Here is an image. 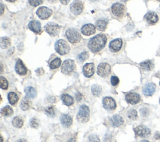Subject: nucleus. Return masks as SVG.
Returning a JSON list of instances; mask_svg holds the SVG:
<instances>
[{
    "label": "nucleus",
    "mask_w": 160,
    "mask_h": 142,
    "mask_svg": "<svg viewBox=\"0 0 160 142\" xmlns=\"http://www.w3.org/2000/svg\"><path fill=\"white\" fill-rule=\"evenodd\" d=\"M122 45H123V41L121 39H117L109 43V50L113 52H117L121 48Z\"/></svg>",
    "instance_id": "14"
},
{
    "label": "nucleus",
    "mask_w": 160,
    "mask_h": 142,
    "mask_svg": "<svg viewBox=\"0 0 160 142\" xmlns=\"http://www.w3.org/2000/svg\"><path fill=\"white\" fill-rule=\"evenodd\" d=\"M61 100L65 105L67 106L71 105L74 102L73 97L68 94H63L61 96Z\"/></svg>",
    "instance_id": "23"
},
{
    "label": "nucleus",
    "mask_w": 160,
    "mask_h": 142,
    "mask_svg": "<svg viewBox=\"0 0 160 142\" xmlns=\"http://www.w3.org/2000/svg\"><path fill=\"white\" fill-rule=\"evenodd\" d=\"M107 21L105 20H99L98 21H96V26L97 29L99 31H105L106 26H107Z\"/></svg>",
    "instance_id": "27"
},
{
    "label": "nucleus",
    "mask_w": 160,
    "mask_h": 142,
    "mask_svg": "<svg viewBox=\"0 0 160 142\" xmlns=\"http://www.w3.org/2000/svg\"><path fill=\"white\" fill-rule=\"evenodd\" d=\"M45 112L47 114H48L50 116H55V109L53 106H50L46 107L45 109Z\"/></svg>",
    "instance_id": "36"
},
{
    "label": "nucleus",
    "mask_w": 160,
    "mask_h": 142,
    "mask_svg": "<svg viewBox=\"0 0 160 142\" xmlns=\"http://www.w3.org/2000/svg\"><path fill=\"white\" fill-rule=\"evenodd\" d=\"M83 74L86 77H91L95 72V65L93 63H88L83 66Z\"/></svg>",
    "instance_id": "15"
},
{
    "label": "nucleus",
    "mask_w": 160,
    "mask_h": 142,
    "mask_svg": "<svg viewBox=\"0 0 160 142\" xmlns=\"http://www.w3.org/2000/svg\"><path fill=\"white\" fill-rule=\"evenodd\" d=\"M55 50L60 55H65L70 50V47L63 39H59L55 43Z\"/></svg>",
    "instance_id": "2"
},
{
    "label": "nucleus",
    "mask_w": 160,
    "mask_h": 142,
    "mask_svg": "<svg viewBox=\"0 0 160 142\" xmlns=\"http://www.w3.org/2000/svg\"><path fill=\"white\" fill-rule=\"evenodd\" d=\"M157 1H160V0H157Z\"/></svg>",
    "instance_id": "54"
},
{
    "label": "nucleus",
    "mask_w": 160,
    "mask_h": 142,
    "mask_svg": "<svg viewBox=\"0 0 160 142\" xmlns=\"http://www.w3.org/2000/svg\"><path fill=\"white\" fill-rule=\"evenodd\" d=\"M1 142H3V137H1Z\"/></svg>",
    "instance_id": "53"
},
{
    "label": "nucleus",
    "mask_w": 160,
    "mask_h": 142,
    "mask_svg": "<svg viewBox=\"0 0 160 142\" xmlns=\"http://www.w3.org/2000/svg\"><path fill=\"white\" fill-rule=\"evenodd\" d=\"M12 124L15 127L21 128L23 125V120L20 116H16L13 120Z\"/></svg>",
    "instance_id": "28"
},
{
    "label": "nucleus",
    "mask_w": 160,
    "mask_h": 142,
    "mask_svg": "<svg viewBox=\"0 0 160 142\" xmlns=\"http://www.w3.org/2000/svg\"><path fill=\"white\" fill-rule=\"evenodd\" d=\"M140 142H149L148 140H142Z\"/></svg>",
    "instance_id": "49"
},
{
    "label": "nucleus",
    "mask_w": 160,
    "mask_h": 142,
    "mask_svg": "<svg viewBox=\"0 0 160 142\" xmlns=\"http://www.w3.org/2000/svg\"><path fill=\"white\" fill-rule=\"evenodd\" d=\"M92 92L93 94V96L98 97L101 94L102 92V89L98 85H93L92 87Z\"/></svg>",
    "instance_id": "29"
},
{
    "label": "nucleus",
    "mask_w": 160,
    "mask_h": 142,
    "mask_svg": "<svg viewBox=\"0 0 160 142\" xmlns=\"http://www.w3.org/2000/svg\"><path fill=\"white\" fill-rule=\"evenodd\" d=\"M124 6L121 3H115L111 7V11L113 14L117 17H121L124 13Z\"/></svg>",
    "instance_id": "10"
},
{
    "label": "nucleus",
    "mask_w": 160,
    "mask_h": 142,
    "mask_svg": "<svg viewBox=\"0 0 160 142\" xmlns=\"http://www.w3.org/2000/svg\"><path fill=\"white\" fill-rule=\"evenodd\" d=\"M81 33H82L84 35L90 36L95 33L96 29L93 24H87L84 25V26L81 27Z\"/></svg>",
    "instance_id": "16"
},
{
    "label": "nucleus",
    "mask_w": 160,
    "mask_h": 142,
    "mask_svg": "<svg viewBox=\"0 0 160 142\" xmlns=\"http://www.w3.org/2000/svg\"><path fill=\"white\" fill-rule=\"evenodd\" d=\"M159 103H160V99H159Z\"/></svg>",
    "instance_id": "55"
},
{
    "label": "nucleus",
    "mask_w": 160,
    "mask_h": 142,
    "mask_svg": "<svg viewBox=\"0 0 160 142\" xmlns=\"http://www.w3.org/2000/svg\"><path fill=\"white\" fill-rule=\"evenodd\" d=\"M111 72V66L108 63H101L99 64L97 73L102 77H108Z\"/></svg>",
    "instance_id": "6"
},
{
    "label": "nucleus",
    "mask_w": 160,
    "mask_h": 142,
    "mask_svg": "<svg viewBox=\"0 0 160 142\" xmlns=\"http://www.w3.org/2000/svg\"><path fill=\"white\" fill-rule=\"evenodd\" d=\"M103 104L105 109L108 110H112L116 109L117 104L115 100L110 97H106L103 100Z\"/></svg>",
    "instance_id": "13"
},
{
    "label": "nucleus",
    "mask_w": 160,
    "mask_h": 142,
    "mask_svg": "<svg viewBox=\"0 0 160 142\" xmlns=\"http://www.w3.org/2000/svg\"><path fill=\"white\" fill-rule=\"evenodd\" d=\"M6 1L8 2H14L16 1V0H6Z\"/></svg>",
    "instance_id": "48"
},
{
    "label": "nucleus",
    "mask_w": 160,
    "mask_h": 142,
    "mask_svg": "<svg viewBox=\"0 0 160 142\" xmlns=\"http://www.w3.org/2000/svg\"><path fill=\"white\" fill-rule=\"evenodd\" d=\"M11 44V41L7 37H1V47L2 49L7 48Z\"/></svg>",
    "instance_id": "30"
},
{
    "label": "nucleus",
    "mask_w": 160,
    "mask_h": 142,
    "mask_svg": "<svg viewBox=\"0 0 160 142\" xmlns=\"http://www.w3.org/2000/svg\"><path fill=\"white\" fill-rule=\"evenodd\" d=\"M52 10L47 7H40L36 11V14L41 20H46L52 14Z\"/></svg>",
    "instance_id": "8"
},
{
    "label": "nucleus",
    "mask_w": 160,
    "mask_h": 142,
    "mask_svg": "<svg viewBox=\"0 0 160 142\" xmlns=\"http://www.w3.org/2000/svg\"><path fill=\"white\" fill-rule=\"evenodd\" d=\"M17 142H28V141L26 140H24V139H20V140H18Z\"/></svg>",
    "instance_id": "46"
},
{
    "label": "nucleus",
    "mask_w": 160,
    "mask_h": 142,
    "mask_svg": "<svg viewBox=\"0 0 160 142\" xmlns=\"http://www.w3.org/2000/svg\"><path fill=\"white\" fill-rule=\"evenodd\" d=\"M8 99L9 103H10L11 105H14V104H15L18 102L19 98L16 94L15 92H11L8 94Z\"/></svg>",
    "instance_id": "26"
},
{
    "label": "nucleus",
    "mask_w": 160,
    "mask_h": 142,
    "mask_svg": "<svg viewBox=\"0 0 160 142\" xmlns=\"http://www.w3.org/2000/svg\"><path fill=\"white\" fill-rule=\"evenodd\" d=\"M1 14H3V12H4V6H3V4H1Z\"/></svg>",
    "instance_id": "45"
},
{
    "label": "nucleus",
    "mask_w": 160,
    "mask_h": 142,
    "mask_svg": "<svg viewBox=\"0 0 160 142\" xmlns=\"http://www.w3.org/2000/svg\"><path fill=\"white\" fill-rule=\"evenodd\" d=\"M60 121L61 122V124L63 125L64 127H70V125H71L72 122H73V120H72L71 116L67 114H63L61 116Z\"/></svg>",
    "instance_id": "21"
},
{
    "label": "nucleus",
    "mask_w": 160,
    "mask_h": 142,
    "mask_svg": "<svg viewBox=\"0 0 160 142\" xmlns=\"http://www.w3.org/2000/svg\"><path fill=\"white\" fill-rule=\"evenodd\" d=\"M81 98H82V96L80 93H78L76 94V100L77 101H80L81 100Z\"/></svg>",
    "instance_id": "42"
},
{
    "label": "nucleus",
    "mask_w": 160,
    "mask_h": 142,
    "mask_svg": "<svg viewBox=\"0 0 160 142\" xmlns=\"http://www.w3.org/2000/svg\"><path fill=\"white\" fill-rule=\"evenodd\" d=\"M125 99H126L127 102L134 105V104H136L140 102L141 97L140 95L137 93L130 92L126 95Z\"/></svg>",
    "instance_id": "12"
},
{
    "label": "nucleus",
    "mask_w": 160,
    "mask_h": 142,
    "mask_svg": "<svg viewBox=\"0 0 160 142\" xmlns=\"http://www.w3.org/2000/svg\"><path fill=\"white\" fill-rule=\"evenodd\" d=\"M111 121L112 123V125L115 127H120V126H121V125H123L124 123L123 118L119 115H115L113 116L112 118H111Z\"/></svg>",
    "instance_id": "22"
},
{
    "label": "nucleus",
    "mask_w": 160,
    "mask_h": 142,
    "mask_svg": "<svg viewBox=\"0 0 160 142\" xmlns=\"http://www.w3.org/2000/svg\"><path fill=\"white\" fill-rule=\"evenodd\" d=\"M121 1H123V2H125V1H128V0H121Z\"/></svg>",
    "instance_id": "51"
},
{
    "label": "nucleus",
    "mask_w": 160,
    "mask_h": 142,
    "mask_svg": "<svg viewBox=\"0 0 160 142\" xmlns=\"http://www.w3.org/2000/svg\"><path fill=\"white\" fill-rule=\"evenodd\" d=\"M59 1H61V3H62V4H63V5H67L68 3L70 2V0H59Z\"/></svg>",
    "instance_id": "43"
},
{
    "label": "nucleus",
    "mask_w": 160,
    "mask_h": 142,
    "mask_svg": "<svg viewBox=\"0 0 160 142\" xmlns=\"http://www.w3.org/2000/svg\"><path fill=\"white\" fill-rule=\"evenodd\" d=\"M45 29L50 36H55L59 34V31H60L61 26L57 24L49 23L45 26Z\"/></svg>",
    "instance_id": "7"
},
{
    "label": "nucleus",
    "mask_w": 160,
    "mask_h": 142,
    "mask_svg": "<svg viewBox=\"0 0 160 142\" xmlns=\"http://www.w3.org/2000/svg\"><path fill=\"white\" fill-rule=\"evenodd\" d=\"M61 62V61L60 59L56 58L55 59L53 60V61H51V63H50L49 67L51 69H57L59 67V66H60Z\"/></svg>",
    "instance_id": "32"
},
{
    "label": "nucleus",
    "mask_w": 160,
    "mask_h": 142,
    "mask_svg": "<svg viewBox=\"0 0 160 142\" xmlns=\"http://www.w3.org/2000/svg\"><path fill=\"white\" fill-rule=\"evenodd\" d=\"M155 139H159V138H160V133H159V132H157V133H156V134L155 135Z\"/></svg>",
    "instance_id": "44"
},
{
    "label": "nucleus",
    "mask_w": 160,
    "mask_h": 142,
    "mask_svg": "<svg viewBox=\"0 0 160 142\" xmlns=\"http://www.w3.org/2000/svg\"><path fill=\"white\" fill-rule=\"evenodd\" d=\"M0 84H1V88L2 89L6 90L8 87V81L6 80L5 78L3 77H0Z\"/></svg>",
    "instance_id": "34"
},
{
    "label": "nucleus",
    "mask_w": 160,
    "mask_h": 142,
    "mask_svg": "<svg viewBox=\"0 0 160 142\" xmlns=\"http://www.w3.org/2000/svg\"><path fill=\"white\" fill-rule=\"evenodd\" d=\"M134 132H135L138 136L142 138H146L151 135L150 129L143 125H140L134 128Z\"/></svg>",
    "instance_id": "9"
},
{
    "label": "nucleus",
    "mask_w": 160,
    "mask_h": 142,
    "mask_svg": "<svg viewBox=\"0 0 160 142\" xmlns=\"http://www.w3.org/2000/svg\"><path fill=\"white\" fill-rule=\"evenodd\" d=\"M67 38L71 43H77L80 41L81 35L79 31L74 28H70L66 33Z\"/></svg>",
    "instance_id": "3"
},
{
    "label": "nucleus",
    "mask_w": 160,
    "mask_h": 142,
    "mask_svg": "<svg viewBox=\"0 0 160 142\" xmlns=\"http://www.w3.org/2000/svg\"><path fill=\"white\" fill-rule=\"evenodd\" d=\"M90 1H98V0H90Z\"/></svg>",
    "instance_id": "52"
},
{
    "label": "nucleus",
    "mask_w": 160,
    "mask_h": 142,
    "mask_svg": "<svg viewBox=\"0 0 160 142\" xmlns=\"http://www.w3.org/2000/svg\"><path fill=\"white\" fill-rule=\"evenodd\" d=\"M119 82H120V80H119V79L117 76H112L111 77V83L112 84V86H117V84H118Z\"/></svg>",
    "instance_id": "41"
},
{
    "label": "nucleus",
    "mask_w": 160,
    "mask_h": 142,
    "mask_svg": "<svg viewBox=\"0 0 160 142\" xmlns=\"http://www.w3.org/2000/svg\"><path fill=\"white\" fill-rule=\"evenodd\" d=\"M88 57H89L88 53L87 52H83L81 53V54L78 56V59L80 62H84V61H86L88 58Z\"/></svg>",
    "instance_id": "38"
},
{
    "label": "nucleus",
    "mask_w": 160,
    "mask_h": 142,
    "mask_svg": "<svg viewBox=\"0 0 160 142\" xmlns=\"http://www.w3.org/2000/svg\"><path fill=\"white\" fill-rule=\"evenodd\" d=\"M75 68L74 61L71 59H67L63 62L61 66V72L65 74H70Z\"/></svg>",
    "instance_id": "5"
},
{
    "label": "nucleus",
    "mask_w": 160,
    "mask_h": 142,
    "mask_svg": "<svg viewBox=\"0 0 160 142\" xmlns=\"http://www.w3.org/2000/svg\"><path fill=\"white\" fill-rule=\"evenodd\" d=\"M156 90L155 84L153 83L147 84L146 86L143 87V92L145 96H151L155 93Z\"/></svg>",
    "instance_id": "17"
},
{
    "label": "nucleus",
    "mask_w": 160,
    "mask_h": 142,
    "mask_svg": "<svg viewBox=\"0 0 160 142\" xmlns=\"http://www.w3.org/2000/svg\"><path fill=\"white\" fill-rule=\"evenodd\" d=\"M30 107V103L29 100L27 99H24L23 100H22V102H21L20 104V107L22 110L25 111V110L29 109Z\"/></svg>",
    "instance_id": "33"
},
{
    "label": "nucleus",
    "mask_w": 160,
    "mask_h": 142,
    "mask_svg": "<svg viewBox=\"0 0 160 142\" xmlns=\"http://www.w3.org/2000/svg\"><path fill=\"white\" fill-rule=\"evenodd\" d=\"M68 142H75V140L73 138H71V139L68 141Z\"/></svg>",
    "instance_id": "47"
},
{
    "label": "nucleus",
    "mask_w": 160,
    "mask_h": 142,
    "mask_svg": "<svg viewBox=\"0 0 160 142\" xmlns=\"http://www.w3.org/2000/svg\"><path fill=\"white\" fill-rule=\"evenodd\" d=\"M24 92L26 97L33 99L36 96V90L32 87H27L24 89Z\"/></svg>",
    "instance_id": "24"
},
{
    "label": "nucleus",
    "mask_w": 160,
    "mask_h": 142,
    "mask_svg": "<svg viewBox=\"0 0 160 142\" xmlns=\"http://www.w3.org/2000/svg\"><path fill=\"white\" fill-rule=\"evenodd\" d=\"M30 125L32 128H38L39 127V121L36 118H33L30 120Z\"/></svg>",
    "instance_id": "39"
},
{
    "label": "nucleus",
    "mask_w": 160,
    "mask_h": 142,
    "mask_svg": "<svg viewBox=\"0 0 160 142\" xmlns=\"http://www.w3.org/2000/svg\"><path fill=\"white\" fill-rule=\"evenodd\" d=\"M15 71L19 75H24L26 74L27 69L23 64L21 60H18L15 65Z\"/></svg>",
    "instance_id": "18"
},
{
    "label": "nucleus",
    "mask_w": 160,
    "mask_h": 142,
    "mask_svg": "<svg viewBox=\"0 0 160 142\" xmlns=\"http://www.w3.org/2000/svg\"><path fill=\"white\" fill-rule=\"evenodd\" d=\"M70 9L71 12L75 15L80 14L83 9V4L80 0H75L71 5Z\"/></svg>",
    "instance_id": "11"
},
{
    "label": "nucleus",
    "mask_w": 160,
    "mask_h": 142,
    "mask_svg": "<svg viewBox=\"0 0 160 142\" xmlns=\"http://www.w3.org/2000/svg\"><path fill=\"white\" fill-rule=\"evenodd\" d=\"M90 117V109L86 105H82L79 109V112L77 115L78 121L81 122H86L88 120Z\"/></svg>",
    "instance_id": "4"
},
{
    "label": "nucleus",
    "mask_w": 160,
    "mask_h": 142,
    "mask_svg": "<svg viewBox=\"0 0 160 142\" xmlns=\"http://www.w3.org/2000/svg\"><path fill=\"white\" fill-rule=\"evenodd\" d=\"M88 142H100V140L98 135L95 134H92L88 137Z\"/></svg>",
    "instance_id": "37"
},
{
    "label": "nucleus",
    "mask_w": 160,
    "mask_h": 142,
    "mask_svg": "<svg viewBox=\"0 0 160 142\" xmlns=\"http://www.w3.org/2000/svg\"><path fill=\"white\" fill-rule=\"evenodd\" d=\"M43 2V0H29L30 5L33 6H38L40 5H41Z\"/></svg>",
    "instance_id": "40"
},
{
    "label": "nucleus",
    "mask_w": 160,
    "mask_h": 142,
    "mask_svg": "<svg viewBox=\"0 0 160 142\" xmlns=\"http://www.w3.org/2000/svg\"><path fill=\"white\" fill-rule=\"evenodd\" d=\"M146 20L149 24H154L158 21V16L154 12H149L146 16Z\"/></svg>",
    "instance_id": "20"
},
{
    "label": "nucleus",
    "mask_w": 160,
    "mask_h": 142,
    "mask_svg": "<svg viewBox=\"0 0 160 142\" xmlns=\"http://www.w3.org/2000/svg\"><path fill=\"white\" fill-rule=\"evenodd\" d=\"M128 116L131 120H136L138 118V113L135 110H130L128 113Z\"/></svg>",
    "instance_id": "35"
},
{
    "label": "nucleus",
    "mask_w": 160,
    "mask_h": 142,
    "mask_svg": "<svg viewBox=\"0 0 160 142\" xmlns=\"http://www.w3.org/2000/svg\"><path fill=\"white\" fill-rule=\"evenodd\" d=\"M107 38L105 34H98L92 37L88 43V47L93 52H98L105 47Z\"/></svg>",
    "instance_id": "1"
},
{
    "label": "nucleus",
    "mask_w": 160,
    "mask_h": 142,
    "mask_svg": "<svg viewBox=\"0 0 160 142\" xmlns=\"http://www.w3.org/2000/svg\"><path fill=\"white\" fill-rule=\"evenodd\" d=\"M49 2H51V3H53V2H55L56 1V0H48Z\"/></svg>",
    "instance_id": "50"
},
{
    "label": "nucleus",
    "mask_w": 160,
    "mask_h": 142,
    "mask_svg": "<svg viewBox=\"0 0 160 142\" xmlns=\"http://www.w3.org/2000/svg\"><path fill=\"white\" fill-rule=\"evenodd\" d=\"M140 67L145 71H151L154 67L153 63L151 61H146L140 63Z\"/></svg>",
    "instance_id": "25"
},
{
    "label": "nucleus",
    "mask_w": 160,
    "mask_h": 142,
    "mask_svg": "<svg viewBox=\"0 0 160 142\" xmlns=\"http://www.w3.org/2000/svg\"><path fill=\"white\" fill-rule=\"evenodd\" d=\"M159 84H160V82H159Z\"/></svg>",
    "instance_id": "56"
},
{
    "label": "nucleus",
    "mask_w": 160,
    "mask_h": 142,
    "mask_svg": "<svg viewBox=\"0 0 160 142\" xmlns=\"http://www.w3.org/2000/svg\"><path fill=\"white\" fill-rule=\"evenodd\" d=\"M13 113V110L9 105H6L1 109V113L5 116H10Z\"/></svg>",
    "instance_id": "31"
},
{
    "label": "nucleus",
    "mask_w": 160,
    "mask_h": 142,
    "mask_svg": "<svg viewBox=\"0 0 160 142\" xmlns=\"http://www.w3.org/2000/svg\"><path fill=\"white\" fill-rule=\"evenodd\" d=\"M28 27L31 30L36 34H40L41 33V23L39 21L36 20H33L30 22L28 24Z\"/></svg>",
    "instance_id": "19"
}]
</instances>
